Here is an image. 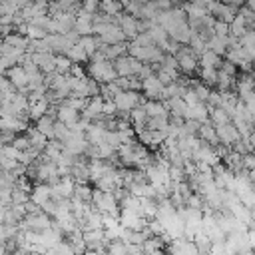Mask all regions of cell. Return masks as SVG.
Returning a JSON list of instances; mask_svg holds the SVG:
<instances>
[{
    "label": "cell",
    "mask_w": 255,
    "mask_h": 255,
    "mask_svg": "<svg viewBox=\"0 0 255 255\" xmlns=\"http://www.w3.org/2000/svg\"><path fill=\"white\" fill-rule=\"evenodd\" d=\"M225 245L229 249L231 255H251V247H249V241H247V231L245 229H239V231H233L229 233V237L225 239Z\"/></svg>",
    "instance_id": "1"
},
{
    "label": "cell",
    "mask_w": 255,
    "mask_h": 255,
    "mask_svg": "<svg viewBox=\"0 0 255 255\" xmlns=\"http://www.w3.org/2000/svg\"><path fill=\"white\" fill-rule=\"evenodd\" d=\"M48 227H52V223H50L48 215H44V213H34V215H30V217L24 221V229L44 231V229H48Z\"/></svg>",
    "instance_id": "2"
},
{
    "label": "cell",
    "mask_w": 255,
    "mask_h": 255,
    "mask_svg": "<svg viewBox=\"0 0 255 255\" xmlns=\"http://www.w3.org/2000/svg\"><path fill=\"white\" fill-rule=\"evenodd\" d=\"M38 237H40V245H44L46 249H50V247H54V245H58L62 241L60 229H54V227H48L44 231H38Z\"/></svg>",
    "instance_id": "3"
},
{
    "label": "cell",
    "mask_w": 255,
    "mask_h": 255,
    "mask_svg": "<svg viewBox=\"0 0 255 255\" xmlns=\"http://www.w3.org/2000/svg\"><path fill=\"white\" fill-rule=\"evenodd\" d=\"M94 197H96V203H98V207L102 211H106V213H114L116 211V201H114V197L110 193H96Z\"/></svg>",
    "instance_id": "4"
},
{
    "label": "cell",
    "mask_w": 255,
    "mask_h": 255,
    "mask_svg": "<svg viewBox=\"0 0 255 255\" xmlns=\"http://www.w3.org/2000/svg\"><path fill=\"white\" fill-rule=\"evenodd\" d=\"M108 253L110 255H129V243L124 239H114L108 243Z\"/></svg>",
    "instance_id": "5"
},
{
    "label": "cell",
    "mask_w": 255,
    "mask_h": 255,
    "mask_svg": "<svg viewBox=\"0 0 255 255\" xmlns=\"http://www.w3.org/2000/svg\"><path fill=\"white\" fill-rule=\"evenodd\" d=\"M135 102H137V96H135V94H129V92H128V94L124 92V94H120V96L116 98V106H118V108H122V110L131 108Z\"/></svg>",
    "instance_id": "6"
},
{
    "label": "cell",
    "mask_w": 255,
    "mask_h": 255,
    "mask_svg": "<svg viewBox=\"0 0 255 255\" xmlns=\"http://www.w3.org/2000/svg\"><path fill=\"white\" fill-rule=\"evenodd\" d=\"M161 249V239L159 237H147L143 243H141V251L143 255H149L153 251H159Z\"/></svg>",
    "instance_id": "7"
},
{
    "label": "cell",
    "mask_w": 255,
    "mask_h": 255,
    "mask_svg": "<svg viewBox=\"0 0 255 255\" xmlns=\"http://www.w3.org/2000/svg\"><path fill=\"white\" fill-rule=\"evenodd\" d=\"M46 255H76V253L72 251V247L68 245V241H66V243H64V241H60L58 245L50 247V249L46 251Z\"/></svg>",
    "instance_id": "8"
},
{
    "label": "cell",
    "mask_w": 255,
    "mask_h": 255,
    "mask_svg": "<svg viewBox=\"0 0 255 255\" xmlns=\"http://www.w3.org/2000/svg\"><path fill=\"white\" fill-rule=\"evenodd\" d=\"M48 195H50V189L48 187H38L32 193V199H34L36 205H44V203H48Z\"/></svg>",
    "instance_id": "9"
},
{
    "label": "cell",
    "mask_w": 255,
    "mask_h": 255,
    "mask_svg": "<svg viewBox=\"0 0 255 255\" xmlns=\"http://www.w3.org/2000/svg\"><path fill=\"white\" fill-rule=\"evenodd\" d=\"M207 253L209 255H231L229 249H227V245H225V241H213Z\"/></svg>",
    "instance_id": "10"
},
{
    "label": "cell",
    "mask_w": 255,
    "mask_h": 255,
    "mask_svg": "<svg viewBox=\"0 0 255 255\" xmlns=\"http://www.w3.org/2000/svg\"><path fill=\"white\" fill-rule=\"evenodd\" d=\"M143 88H145V92H147L149 96H153V98L161 92V84H159L157 80H153V78H149V80L143 84Z\"/></svg>",
    "instance_id": "11"
},
{
    "label": "cell",
    "mask_w": 255,
    "mask_h": 255,
    "mask_svg": "<svg viewBox=\"0 0 255 255\" xmlns=\"http://www.w3.org/2000/svg\"><path fill=\"white\" fill-rule=\"evenodd\" d=\"M60 120H62L64 124H74V122H76V112H74V108H62V110H60Z\"/></svg>",
    "instance_id": "12"
},
{
    "label": "cell",
    "mask_w": 255,
    "mask_h": 255,
    "mask_svg": "<svg viewBox=\"0 0 255 255\" xmlns=\"http://www.w3.org/2000/svg\"><path fill=\"white\" fill-rule=\"evenodd\" d=\"M219 135H221L225 141H229V139H235V137H237V133H235V129H233L231 126H221Z\"/></svg>",
    "instance_id": "13"
},
{
    "label": "cell",
    "mask_w": 255,
    "mask_h": 255,
    "mask_svg": "<svg viewBox=\"0 0 255 255\" xmlns=\"http://www.w3.org/2000/svg\"><path fill=\"white\" fill-rule=\"evenodd\" d=\"M12 82L16 84V86H24L26 84V74L22 72V70H12Z\"/></svg>",
    "instance_id": "14"
},
{
    "label": "cell",
    "mask_w": 255,
    "mask_h": 255,
    "mask_svg": "<svg viewBox=\"0 0 255 255\" xmlns=\"http://www.w3.org/2000/svg\"><path fill=\"white\" fill-rule=\"evenodd\" d=\"M40 131H42V133H54L52 122H48V120H42V122H40Z\"/></svg>",
    "instance_id": "15"
},
{
    "label": "cell",
    "mask_w": 255,
    "mask_h": 255,
    "mask_svg": "<svg viewBox=\"0 0 255 255\" xmlns=\"http://www.w3.org/2000/svg\"><path fill=\"white\" fill-rule=\"evenodd\" d=\"M147 112H149L151 116H163V110H161V106H157V104H147Z\"/></svg>",
    "instance_id": "16"
},
{
    "label": "cell",
    "mask_w": 255,
    "mask_h": 255,
    "mask_svg": "<svg viewBox=\"0 0 255 255\" xmlns=\"http://www.w3.org/2000/svg\"><path fill=\"white\" fill-rule=\"evenodd\" d=\"M247 241H249L251 251L255 253V229H249V231H247Z\"/></svg>",
    "instance_id": "17"
},
{
    "label": "cell",
    "mask_w": 255,
    "mask_h": 255,
    "mask_svg": "<svg viewBox=\"0 0 255 255\" xmlns=\"http://www.w3.org/2000/svg\"><path fill=\"white\" fill-rule=\"evenodd\" d=\"M201 133H203V137H209V139H215V133H213L211 129H207V128H203V129H201Z\"/></svg>",
    "instance_id": "18"
},
{
    "label": "cell",
    "mask_w": 255,
    "mask_h": 255,
    "mask_svg": "<svg viewBox=\"0 0 255 255\" xmlns=\"http://www.w3.org/2000/svg\"><path fill=\"white\" fill-rule=\"evenodd\" d=\"M0 255H8V249H6V243H0Z\"/></svg>",
    "instance_id": "19"
},
{
    "label": "cell",
    "mask_w": 255,
    "mask_h": 255,
    "mask_svg": "<svg viewBox=\"0 0 255 255\" xmlns=\"http://www.w3.org/2000/svg\"><path fill=\"white\" fill-rule=\"evenodd\" d=\"M245 163H247L249 167H253V165H255V157H247V161H245Z\"/></svg>",
    "instance_id": "20"
}]
</instances>
